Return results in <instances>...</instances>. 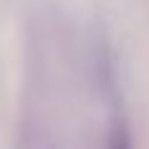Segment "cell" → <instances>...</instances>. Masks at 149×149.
<instances>
[{
    "mask_svg": "<svg viewBox=\"0 0 149 149\" xmlns=\"http://www.w3.org/2000/svg\"><path fill=\"white\" fill-rule=\"evenodd\" d=\"M113 149H128V144H126V141H123V139H118V141H115V144H113Z\"/></svg>",
    "mask_w": 149,
    "mask_h": 149,
    "instance_id": "6da1fadb",
    "label": "cell"
}]
</instances>
